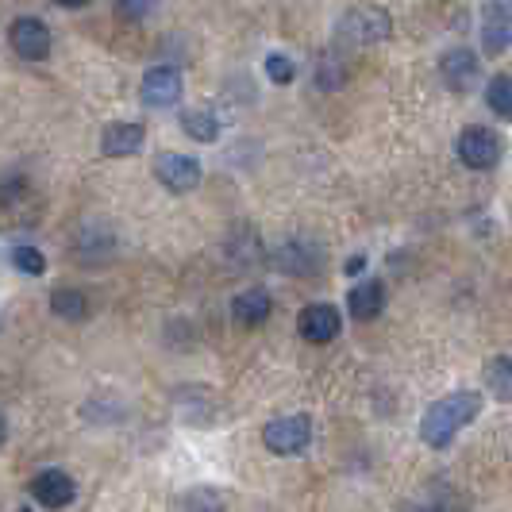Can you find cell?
I'll list each match as a JSON object with an SVG mask.
<instances>
[{"label":"cell","instance_id":"obj_1","mask_svg":"<svg viewBox=\"0 0 512 512\" xmlns=\"http://www.w3.org/2000/svg\"><path fill=\"white\" fill-rule=\"evenodd\" d=\"M482 412V393H470V389H459L451 397H443L436 405H428L424 420H420V436L428 447L443 451L451 439L459 436L462 428Z\"/></svg>","mask_w":512,"mask_h":512},{"label":"cell","instance_id":"obj_2","mask_svg":"<svg viewBox=\"0 0 512 512\" xmlns=\"http://www.w3.org/2000/svg\"><path fill=\"white\" fill-rule=\"evenodd\" d=\"M262 443L274 455H301L312 443V420L308 416H278L262 428Z\"/></svg>","mask_w":512,"mask_h":512},{"label":"cell","instance_id":"obj_3","mask_svg":"<svg viewBox=\"0 0 512 512\" xmlns=\"http://www.w3.org/2000/svg\"><path fill=\"white\" fill-rule=\"evenodd\" d=\"M455 151H459L462 166H470V170H493L497 162H501V135L489 128H466L459 135V143H455Z\"/></svg>","mask_w":512,"mask_h":512},{"label":"cell","instance_id":"obj_4","mask_svg":"<svg viewBox=\"0 0 512 512\" xmlns=\"http://www.w3.org/2000/svg\"><path fill=\"white\" fill-rule=\"evenodd\" d=\"M8 39H12V51L31 62H43L51 54V27L35 16H20L8 27Z\"/></svg>","mask_w":512,"mask_h":512},{"label":"cell","instance_id":"obj_5","mask_svg":"<svg viewBox=\"0 0 512 512\" xmlns=\"http://www.w3.org/2000/svg\"><path fill=\"white\" fill-rule=\"evenodd\" d=\"M512 47V0L509 4H486L482 8V51L489 58Z\"/></svg>","mask_w":512,"mask_h":512},{"label":"cell","instance_id":"obj_6","mask_svg":"<svg viewBox=\"0 0 512 512\" xmlns=\"http://www.w3.org/2000/svg\"><path fill=\"white\" fill-rule=\"evenodd\" d=\"M154 174H158V181H162L166 189L189 193V189L201 185V162H197V158H185V154H162V158L154 162Z\"/></svg>","mask_w":512,"mask_h":512},{"label":"cell","instance_id":"obj_7","mask_svg":"<svg viewBox=\"0 0 512 512\" xmlns=\"http://www.w3.org/2000/svg\"><path fill=\"white\" fill-rule=\"evenodd\" d=\"M31 497H35L43 509H66L77 497V482L66 470H43V474H35V482H31Z\"/></svg>","mask_w":512,"mask_h":512},{"label":"cell","instance_id":"obj_8","mask_svg":"<svg viewBox=\"0 0 512 512\" xmlns=\"http://www.w3.org/2000/svg\"><path fill=\"white\" fill-rule=\"evenodd\" d=\"M139 97L147 108H170V104L181 101V74L174 66H154L147 70L143 77V89H139Z\"/></svg>","mask_w":512,"mask_h":512},{"label":"cell","instance_id":"obj_9","mask_svg":"<svg viewBox=\"0 0 512 512\" xmlns=\"http://www.w3.org/2000/svg\"><path fill=\"white\" fill-rule=\"evenodd\" d=\"M343 328V320H339V312L332 305H324V301H316V305H305L301 308V316H297V332L305 335L308 343H332L335 335Z\"/></svg>","mask_w":512,"mask_h":512},{"label":"cell","instance_id":"obj_10","mask_svg":"<svg viewBox=\"0 0 512 512\" xmlns=\"http://www.w3.org/2000/svg\"><path fill=\"white\" fill-rule=\"evenodd\" d=\"M343 35H351L355 43H378L389 35V12L385 8H351L343 16Z\"/></svg>","mask_w":512,"mask_h":512},{"label":"cell","instance_id":"obj_11","mask_svg":"<svg viewBox=\"0 0 512 512\" xmlns=\"http://www.w3.org/2000/svg\"><path fill=\"white\" fill-rule=\"evenodd\" d=\"M270 312H274V301H270V293H266V289H247V293H239V297L231 301V316H235L243 328H258V324H266V320H270Z\"/></svg>","mask_w":512,"mask_h":512},{"label":"cell","instance_id":"obj_12","mask_svg":"<svg viewBox=\"0 0 512 512\" xmlns=\"http://www.w3.org/2000/svg\"><path fill=\"white\" fill-rule=\"evenodd\" d=\"M143 139H147L143 124H112V128L101 135V151L108 154V158H128V154L143 151Z\"/></svg>","mask_w":512,"mask_h":512},{"label":"cell","instance_id":"obj_13","mask_svg":"<svg viewBox=\"0 0 512 512\" xmlns=\"http://www.w3.org/2000/svg\"><path fill=\"white\" fill-rule=\"evenodd\" d=\"M439 70H443V81H447L451 89L466 93V89L478 81V58L470 51H447L443 62H439Z\"/></svg>","mask_w":512,"mask_h":512},{"label":"cell","instance_id":"obj_14","mask_svg":"<svg viewBox=\"0 0 512 512\" xmlns=\"http://www.w3.org/2000/svg\"><path fill=\"white\" fill-rule=\"evenodd\" d=\"M385 305V289L382 282H362L359 289L347 293V312L351 320H374Z\"/></svg>","mask_w":512,"mask_h":512},{"label":"cell","instance_id":"obj_15","mask_svg":"<svg viewBox=\"0 0 512 512\" xmlns=\"http://www.w3.org/2000/svg\"><path fill=\"white\" fill-rule=\"evenodd\" d=\"M181 131H185L189 139H197V143H216V135H220V120H216L212 112L193 108V112H185V116H181Z\"/></svg>","mask_w":512,"mask_h":512},{"label":"cell","instance_id":"obj_16","mask_svg":"<svg viewBox=\"0 0 512 512\" xmlns=\"http://www.w3.org/2000/svg\"><path fill=\"white\" fill-rule=\"evenodd\" d=\"M51 305L54 316H62V320H85L89 316V297L81 289H58L51 297Z\"/></svg>","mask_w":512,"mask_h":512},{"label":"cell","instance_id":"obj_17","mask_svg":"<svg viewBox=\"0 0 512 512\" xmlns=\"http://www.w3.org/2000/svg\"><path fill=\"white\" fill-rule=\"evenodd\" d=\"M12 266L27 274V278H39V274H47V258L39 247H31V243H16L12 247Z\"/></svg>","mask_w":512,"mask_h":512},{"label":"cell","instance_id":"obj_18","mask_svg":"<svg viewBox=\"0 0 512 512\" xmlns=\"http://www.w3.org/2000/svg\"><path fill=\"white\" fill-rule=\"evenodd\" d=\"M486 104L497 112V116H505V120H512V77H493L486 89Z\"/></svg>","mask_w":512,"mask_h":512},{"label":"cell","instance_id":"obj_19","mask_svg":"<svg viewBox=\"0 0 512 512\" xmlns=\"http://www.w3.org/2000/svg\"><path fill=\"white\" fill-rule=\"evenodd\" d=\"M486 385L501 397V401H512V359H493L486 366Z\"/></svg>","mask_w":512,"mask_h":512},{"label":"cell","instance_id":"obj_20","mask_svg":"<svg viewBox=\"0 0 512 512\" xmlns=\"http://www.w3.org/2000/svg\"><path fill=\"white\" fill-rule=\"evenodd\" d=\"M181 512H224V501L216 497V489H193L189 497H185V505H181Z\"/></svg>","mask_w":512,"mask_h":512},{"label":"cell","instance_id":"obj_21","mask_svg":"<svg viewBox=\"0 0 512 512\" xmlns=\"http://www.w3.org/2000/svg\"><path fill=\"white\" fill-rule=\"evenodd\" d=\"M266 74H270V81H278V85H289V81L297 77V66H293V58H285V54H270V58H266Z\"/></svg>","mask_w":512,"mask_h":512},{"label":"cell","instance_id":"obj_22","mask_svg":"<svg viewBox=\"0 0 512 512\" xmlns=\"http://www.w3.org/2000/svg\"><path fill=\"white\" fill-rule=\"evenodd\" d=\"M151 12H154L151 4H120V16H128V20H143Z\"/></svg>","mask_w":512,"mask_h":512},{"label":"cell","instance_id":"obj_23","mask_svg":"<svg viewBox=\"0 0 512 512\" xmlns=\"http://www.w3.org/2000/svg\"><path fill=\"white\" fill-rule=\"evenodd\" d=\"M8 439V424H4V416H0V443Z\"/></svg>","mask_w":512,"mask_h":512},{"label":"cell","instance_id":"obj_24","mask_svg":"<svg viewBox=\"0 0 512 512\" xmlns=\"http://www.w3.org/2000/svg\"><path fill=\"white\" fill-rule=\"evenodd\" d=\"M20 512H31V509H20Z\"/></svg>","mask_w":512,"mask_h":512}]
</instances>
